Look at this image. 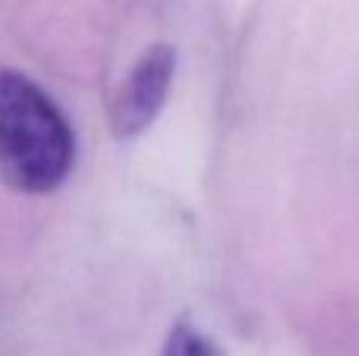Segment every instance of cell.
Segmentation results:
<instances>
[{"label": "cell", "instance_id": "obj_1", "mask_svg": "<svg viewBox=\"0 0 359 356\" xmlns=\"http://www.w3.org/2000/svg\"><path fill=\"white\" fill-rule=\"evenodd\" d=\"M69 120L29 76L0 69V177L29 196L54 193L73 170Z\"/></svg>", "mask_w": 359, "mask_h": 356}, {"label": "cell", "instance_id": "obj_2", "mask_svg": "<svg viewBox=\"0 0 359 356\" xmlns=\"http://www.w3.org/2000/svg\"><path fill=\"white\" fill-rule=\"evenodd\" d=\"M174 67L177 54L170 44H155L151 50H145L142 60L130 69L123 88L114 98L111 123L117 136H139L158 117L164 98H168L170 79H174Z\"/></svg>", "mask_w": 359, "mask_h": 356}, {"label": "cell", "instance_id": "obj_3", "mask_svg": "<svg viewBox=\"0 0 359 356\" xmlns=\"http://www.w3.org/2000/svg\"><path fill=\"white\" fill-rule=\"evenodd\" d=\"M164 356H224V353L202 328H196L192 322H177L168 334Z\"/></svg>", "mask_w": 359, "mask_h": 356}]
</instances>
